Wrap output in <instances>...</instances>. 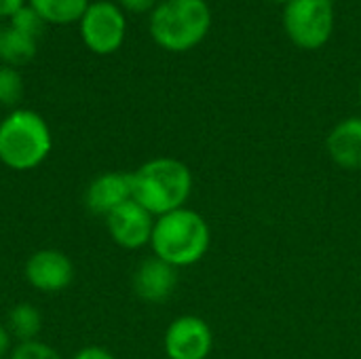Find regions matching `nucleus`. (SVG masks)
Instances as JSON below:
<instances>
[{"instance_id":"8","label":"nucleus","mask_w":361,"mask_h":359,"mask_svg":"<svg viewBox=\"0 0 361 359\" xmlns=\"http://www.w3.org/2000/svg\"><path fill=\"white\" fill-rule=\"evenodd\" d=\"M157 218L137 201L129 199L106 216V226L112 241L125 250H140L150 245Z\"/></svg>"},{"instance_id":"22","label":"nucleus","mask_w":361,"mask_h":359,"mask_svg":"<svg viewBox=\"0 0 361 359\" xmlns=\"http://www.w3.org/2000/svg\"><path fill=\"white\" fill-rule=\"evenodd\" d=\"M11 343H13V336H11V332L6 330V326L4 324H0V359L8 358L11 355Z\"/></svg>"},{"instance_id":"24","label":"nucleus","mask_w":361,"mask_h":359,"mask_svg":"<svg viewBox=\"0 0 361 359\" xmlns=\"http://www.w3.org/2000/svg\"><path fill=\"white\" fill-rule=\"evenodd\" d=\"M360 104H361V83H360Z\"/></svg>"},{"instance_id":"3","label":"nucleus","mask_w":361,"mask_h":359,"mask_svg":"<svg viewBox=\"0 0 361 359\" xmlns=\"http://www.w3.org/2000/svg\"><path fill=\"white\" fill-rule=\"evenodd\" d=\"M152 40L171 53H186L201 44L212 30L207 0H161L150 13Z\"/></svg>"},{"instance_id":"26","label":"nucleus","mask_w":361,"mask_h":359,"mask_svg":"<svg viewBox=\"0 0 361 359\" xmlns=\"http://www.w3.org/2000/svg\"><path fill=\"white\" fill-rule=\"evenodd\" d=\"M0 30H2V28H0Z\"/></svg>"},{"instance_id":"25","label":"nucleus","mask_w":361,"mask_h":359,"mask_svg":"<svg viewBox=\"0 0 361 359\" xmlns=\"http://www.w3.org/2000/svg\"><path fill=\"white\" fill-rule=\"evenodd\" d=\"M91 2H99V0H91Z\"/></svg>"},{"instance_id":"17","label":"nucleus","mask_w":361,"mask_h":359,"mask_svg":"<svg viewBox=\"0 0 361 359\" xmlns=\"http://www.w3.org/2000/svg\"><path fill=\"white\" fill-rule=\"evenodd\" d=\"M8 21H11V23H8L11 28H15L17 32L25 34V36H30V38H38V36L42 34L44 25H47V21H44L30 4L21 6Z\"/></svg>"},{"instance_id":"23","label":"nucleus","mask_w":361,"mask_h":359,"mask_svg":"<svg viewBox=\"0 0 361 359\" xmlns=\"http://www.w3.org/2000/svg\"><path fill=\"white\" fill-rule=\"evenodd\" d=\"M271 2H277V4H283V6H286V4L292 2V0H271Z\"/></svg>"},{"instance_id":"14","label":"nucleus","mask_w":361,"mask_h":359,"mask_svg":"<svg viewBox=\"0 0 361 359\" xmlns=\"http://www.w3.org/2000/svg\"><path fill=\"white\" fill-rule=\"evenodd\" d=\"M27 4L53 25H66L80 21L91 0H27Z\"/></svg>"},{"instance_id":"16","label":"nucleus","mask_w":361,"mask_h":359,"mask_svg":"<svg viewBox=\"0 0 361 359\" xmlns=\"http://www.w3.org/2000/svg\"><path fill=\"white\" fill-rule=\"evenodd\" d=\"M23 97V78L17 68L0 63V106H17Z\"/></svg>"},{"instance_id":"11","label":"nucleus","mask_w":361,"mask_h":359,"mask_svg":"<svg viewBox=\"0 0 361 359\" xmlns=\"http://www.w3.org/2000/svg\"><path fill=\"white\" fill-rule=\"evenodd\" d=\"M133 199L131 193V174L125 171H106L97 176L85 193L87 209L95 216H108L118 205Z\"/></svg>"},{"instance_id":"20","label":"nucleus","mask_w":361,"mask_h":359,"mask_svg":"<svg viewBox=\"0 0 361 359\" xmlns=\"http://www.w3.org/2000/svg\"><path fill=\"white\" fill-rule=\"evenodd\" d=\"M72 359H116L108 349H104V347H85V349H80L76 355Z\"/></svg>"},{"instance_id":"15","label":"nucleus","mask_w":361,"mask_h":359,"mask_svg":"<svg viewBox=\"0 0 361 359\" xmlns=\"http://www.w3.org/2000/svg\"><path fill=\"white\" fill-rule=\"evenodd\" d=\"M6 330L11 332V336H15L19 343H27V341H36V336L42 330V315L40 311L30 305V303H21L15 305L8 311L6 317Z\"/></svg>"},{"instance_id":"2","label":"nucleus","mask_w":361,"mask_h":359,"mask_svg":"<svg viewBox=\"0 0 361 359\" xmlns=\"http://www.w3.org/2000/svg\"><path fill=\"white\" fill-rule=\"evenodd\" d=\"M150 248L163 262L184 269L201 262L212 248L209 222L190 207H180L154 222Z\"/></svg>"},{"instance_id":"5","label":"nucleus","mask_w":361,"mask_h":359,"mask_svg":"<svg viewBox=\"0 0 361 359\" xmlns=\"http://www.w3.org/2000/svg\"><path fill=\"white\" fill-rule=\"evenodd\" d=\"M283 30L288 38L305 49L317 51L332 38L334 4L332 0H292L283 6Z\"/></svg>"},{"instance_id":"19","label":"nucleus","mask_w":361,"mask_h":359,"mask_svg":"<svg viewBox=\"0 0 361 359\" xmlns=\"http://www.w3.org/2000/svg\"><path fill=\"white\" fill-rule=\"evenodd\" d=\"M159 4V0H118V6L123 8V11H129V13H135V15H140V13H152V8Z\"/></svg>"},{"instance_id":"7","label":"nucleus","mask_w":361,"mask_h":359,"mask_svg":"<svg viewBox=\"0 0 361 359\" xmlns=\"http://www.w3.org/2000/svg\"><path fill=\"white\" fill-rule=\"evenodd\" d=\"M163 347L169 359H209L214 332L203 317L182 315L169 324Z\"/></svg>"},{"instance_id":"9","label":"nucleus","mask_w":361,"mask_h":359,"mask_svg":"<svg viewBox=\"0 0 361 359\" xmlns=\"http://www.w3.org/2000/svg\"><path fill=\"white\" fill-rule=\"evenodd\" d=\"M23 273L34 290L44 294H55L72 284L74 264L59 250H38L27 258Z\"/></svg>"},{"instance_id":"12","label":"nucleus","mask_w":361,"mask_h":359,"mask_svg":"<svg viewBox=\"0 0 361 359\" xmlns=\"http://www.w3.org/2000/svg\"><path fill=\"white\" fill-rule=\"evenodd\" d=\"M326 150L341 169L361 171V116L334 125L326 138Z\"/></svg>"},{"instance_id":"13","label":"nucleus","mask_w":361,"mask_h":359,"mask_svg":"<svg viewBox=\"0 0 361 359\" xmlns=\"http://www.w3.org/2000/svg\"><path fill=\"white\" fill-rule=\"evenodd\" d=\"M36 38H30L15 28L6 25L0 30V61L2 66L19 68L36 57Z\"/></svg>"},{"instance_id":"4","label":"nucleus","mask_w":361,"mask_h":359,"mask_svg":"<svg viewBox=\"0 0 361 359\" xmlns=\"http://www.w3.org/2000/svg\"><path fill=\"white\" fill-rule=\"evenodd\" d=\"M49 123L34 110L17 108L0 121V163L13 171H30L51 154Z\"/></svg>"},{"instance_id":"21","label":"nucleus","mask_w":361,"mask_h":359,"mask_svg":"<svg viewBox=\"0 0 361 359\" xmlns=\"http://www.w3.org/2000/svg\"><path fill=\"white\" fill-rule=\"evenodd\" d=\"M27 4V0H0V19L2 17H6V19H11L21 6H25Z\"/></svg>"},{"instance_id":"6","label":"nucleus","mask_w":361,"mask_h":359,"mask_svg":"<svg viewBox=\"0 0 361 359\" xmlns=\"http://www.w3.org/2000/svg\"><path fill=\"white\" fill-rule=\"evenodd\" d=\"M78 32L89 51L97 55H110L125 42L127 19L123 8L110 0L91 2L78 21Z\"/></svg>"},{"instance_id":"1","label":"nucleus","mask_w":361,"mask_h":359,"mask_svg":"<svg viewBox=\"0 0 361 359\" xmlns=\"http://www.w3.org/2000/svg\"><path fill=\"white\" fill-rule=\"evenodd\" d=\"M192 171L173 157H157L131 171V193L154 218L186 207L192 195Z\"/></svg>"},{"instance_id":"10","label":"nucleus","mask_w":361,"mask_h":359,"mask_svg":"<svg viewBox=\"0 0 361 359\" xmlns=\"http://www.w3.org/2000/svg\"><path fill=\"white\" fill-rule=\"evenodd\" d=\"M176 288H178V269L163 262L157 256L144 260L133 273V292L150 305H161L169 300Z\"/></svg>"},{"instance_id":"18","label":"nucleus","mask_w":361,"mask_h":359,"mask_svg":"<svg viewBox=\"0 0 361 359\" xmlns=\"http://www.w3.org/2000/svg\"><path fill=\"white\" fill-rule=\"evenodd\" d=\"M8 359H61V355L47 343L27 341V343H17L11 349Z\"/></svg>"}]
</instances>
